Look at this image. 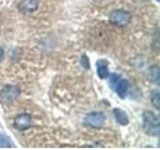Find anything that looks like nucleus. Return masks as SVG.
Wrapping results in <instances>:
<instances>
[{"mask_svg": "<svg viewBox=\"0 0 160 150\" xmlns=\"http://www.w3.org/2000/svg\"><path fill=\"white\" fill-rule=\"evenodd\" d=\"M159 118L151 111H145L143 113V129L148 135L157 136L160 131Z\"/></svg>", "mask_w": 160, "mask_h": 150, "instance_id": "1", "label": "nucleus"}, {"mask_svg": "<svg viewBox=\"0 0 160 150\" xmlns=\"http://www.w3.org/2000/svg\"><path fill=\"white\" fill-rule=\"evenodd\" d=\"M131 20V14L125 10H115L109 15V21L117 26H126Z\"/></svg>", "mask_w": 160, "mask_h": 150, "instance_id": "2", "label": "nucleus"}, {"mask_svg": "<svg viewBox=\"0 0 160 150\" xmlns=\"http://www.w3.org/2000/svg\"><path fill=\"white\" fill-rule=\"evenodd\" d=\"M20 93H21L20 88L16 85H6V86L2 88L1 92H0V98L5 102H10L16 99L20 95Z\"/></svg>", "mask_w": 160, "mask_h": 150, "instance_id": "3", "label": "nucleus"}, {"mask_svg": "<svg viewBox=\"0 0 160 150\" xmlns=\"http://www.w3.org/2000/svg\"><path fill=\"white\" fill-rule=\"evenodd\" d=\"M86 125L93 128H100L105 122V115L101 112H91L84 118Z\"/></svg>", "mask_w": 160, "mask_h": 150, "instance_id": "4", "label": "nucleus"}, {"mask_svg": "<svg viewBox=\"0 0 160 150\" xmlns=\"http://www.w3.org/2000/svg\"><path fill=\"white\" fill-rule=\"evenodd\" d=\"M14 127L19 131L28 129L32 125V117L28 113H22L19 114L16 118L14 119Z\"/></svg>", "mask_w": 160, "mask_h": 150, "instance_id": "5", "label": "nucleus"}, {"mask_svg": "<svg viewBox=\"0 0 160 150\" xmlns=\"http://www.w3.org/2000/svg\"><path fill=\"white\" fill-rule=\"evenodd\" d=\"M39 6L38 0H21L18 4V10L21 13L27 14L36 11Z\"/></svg>", "mask_w": 160, "mask_h": 150, "instance_id": "6", "label": "nucleus"}, {"mask_svg": "<svg viewBox=\"0 0 160 150\" xmlns=\"http://www.w3.org/2000/svg\"><path fill=\"white\" fill-rule=\"evenodd\" d=\"M128 88H129V83L127 80L125 79H120L118 83L116 84V86H115V91H116L117 95L120 97L124 99L125 97H126V95L128 93Z\"/></svg>", "mask_w": 160, "mask_h": 150, "instance_id": "7", "label": "nucleus"}, {"mask_svg": "<svg viewBox=\"0 0 160 150\" xmlns=\"http://www.w3.org/2000/svg\"><path fill=\"white\" fill-rule=\"evenodd\" d=\"M96 69H97V75L100 79H106L109 76V69L108 64L105 60L100 59L96 62Z\"/></svg>", "mask_w": 160, "mask_h": 150, "instance_id": "8", "label": "nucleus"}, {"mask_svg": "<svg viewBox=\"0 0 160 150\" xmlns=\"http://www.w3.org/2000/svg\"><path fill=\"white\" fill-rule=\"evenodd\" d=\"M113 114H114V117L116 119V121L120 124V125H128L129 124V118L127 116L126 112L124 110L120 109V108H114L113 109Z\"/></svg>", "mask_w": 160, "mask_h": 150, "instance_id": "9", "label": "nucleus"}, {"mask_svg": "<svg viewBox=\"0 0 160 150\" xmlns=\"http://www.w3.org/2000/svg\"><path fill=\"white\" fill-rule=\"evenodd\" d=\"M151 102L155 106V108L159 109V107H160L159 106L160 105V94H159V91L157 89H155L151 94Z\"/></svg>", "mask_w": 160, "mask_h": 150, "instance_id": "10", "label": "nucleus"}, {"mask_svg": "<svg viewBox=\"0 0 160 150\" xmlns=\"http://www.w3.org/2000/svg\"><path fill=\"white\" fill-rule=\"evenodd\" d=\"M12 146L13 143L9 139V137L0 134V147H12Z\"/></svg>", "mask_w": 160, "mask_h": 150, "instance_id": "11", "label": "nucleus"}, {"mask_svg": "<svg viewBox=\"0 0 160 150\" xmlns=\"http://www.w3.org/2000/svg\"><path fill=\"white\" fill-rule=\"evenodd\" d=\"M122 77L120 76L119 74H117V73H112L111 75H110V86H111L112 88H115L116 84L118 83V81Z\"/></svg>", "mask_w": 160, "mask_h": 150, "instance_id": "12", "label": "nucleus"}, {"mask_svg": "<svg viewBox=\"0 0 160 150\" xmlns=\"http://www.w3.org/2000/svg\"><path fill=\"white\" fill-rule=\"evenodd\" d=\"M151 76L155 83H159V68L156 65L151 68Z\"/></svg>", "mask_w": 160, "mask_h": 150, "instance_id": "13", "label": "nucleus"}, {"mask_svg": "<svg viewBox=\"0 0 160 150\" xmlns=\"http://www.w3.org/2000/svg\"><path fill=\"white\" fill-rule=\"evenodd\" d=\"M80 62H81L82 66H83L84 68L89 69L90 64H89V60H88V58L86 57V55H82V58H81V60H80Z\"/></svg>", "mask_w": 160, "mask_h": 150, "instance_id": "14", "label": "nucleus"}, {"mask_svg": "<svg viewBox=\"0 0 160 150\" xmlns=\"http://www.w3.org/2000/svg\"><path fill=\"white\" fill-rule=\"evenodd\" d=\"M3 56H4V50L2 47H0V61L3 59Z\"/></svg>", "mask_w": 160, "mask_h": 150, "instance_id": "15", "label": "nucleus"}]
</instances>
